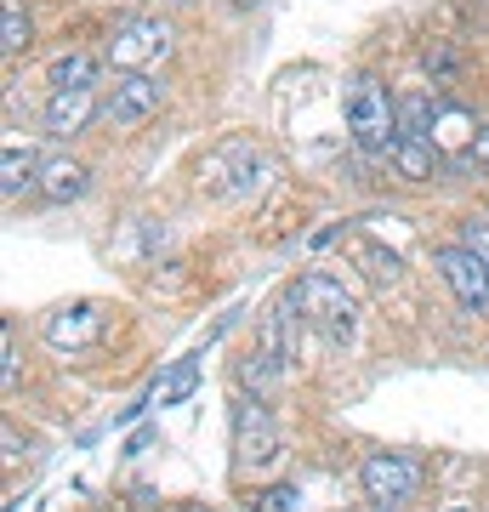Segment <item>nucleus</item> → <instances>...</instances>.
Here are the masks:
<instances>
[{"label":"nucleus","instance_id":"1","mask_svg":"<svg viewBox=\"0 0 489 512\" xmlns=\"http://www.w3.org/2000/svg\"><path fill=\"white\" fill-rule=\"evenodd\" d=\"M285 308H296V319L319 330L330 348H347V342H353V330H359V296L347 291L336 274H325V268L290 279Z\"/></svg>","mask_w":489,"mask_h":512},{"label":"nucleus","instance_id":"2","mask_svg":"<svg viewBox=\"0 0 489 512\" xmlns=\"http://www.w3.org/2000/svg\"><path fill=\"white\" fill-rule=\"evenodd\" d=\"M296 313L279 302V308L262 313V325H256V342H251V359L239 365V382L251 387V393H273V387L290 382V370H296Z\"/></svg>","mask_w":489,"mask_h":512},{"label":"nucleus","instance_id":"3","mask_svg":"<svg viewBox=\"0 0 489 512\" xmlns=\"http://www.w3.org/2000/svg\"><path fill=\"white\" fill-rule=\"evenodd\" d=\"M347 131L376 160H387L393 143H399V97L387 92L376 74H359L353 80V92H347Z\"/></svg>","mask_w":489,"mask_h":512},{"label":"nucleus","instance_id":"4","mask_svg":"<svg viewBox=\"0 0 489 512\" xmlns=\"http://www.w3.org/2000/svg\"><path fill=\"white\" fill-rule=\"evenodd\" d=\"M262 171H268L262 148H256L251 137H228V143H217L211 154H205L200 183L211 188V194H222V200H239V194H251V188H256Z\"/></svg>","mask_w":489,"mask_h":512},{"label":"nucleus","instance_id":"5","mask_svg":"<svg viewBox=\"0 0 489 512\" xmlns=\"http://www.w3.org/2000/svg\"><path fill=\"white\" fill-rule=\"evenodd\" d=\"M359 490L376 512L404 507V501L421 490V461L399 456V450H370V456L359 461Z\"/></svg>","mask_w":489,"mask_h":512},{"label":"nucleus","instance_id":"6","mask_svg":"<svg viewBox=\"0 0 489 512\" xmlns=\"http://www.w3.org/2000/svg\"><path fill=\"white\" fill-rule=\"evenodd\" d=\"M171 23L165 18H131L120 23L103 46V63H114V74H148V63H160L171 52Z\"/></svg>","mask_w":489,"mask_h":512},{"label":"nucleus","instance_id":"7","mask_svg":"<svg viewBox=\"0 0 489 512\" xmlns=\"http://www.w3.org/2000/svg\"><path fill=\"white\" fill-rule=\"evenodd\" d=\"M234 450H239V467H245V473H268V467H279V456H285L279 427H273V416L256 399L234 404Z\"/></svg>","mask_w":489,"mask_h":512},{"label":"nucleus","instance_id":"8","mask_svg":"<svg viewBox=\"0 0 489 512\" xmlns=\"http://www.w3.org/2000/svg\"><path fill=\"white\" fill-rule=\"evenodd\" d=\"M433 268H438V279L450 285L455 302H461L467 313H484L489 308V262L478 251H467V245H438Z\"/></svg>","mask_w":489,"mask_h":512},{"label":"nucleus","instance_id":"9","mask_svg":"<svg viewBox=\"0 0 489 512\" xmlns=\"http://www.w3.org/2000/svg\"><path fill=\"white\" fill-rule=\"evenodd\" d=\"M160 103H165V86L154 74H114V86L103 92V120L131 131V126H143Z\"/></svg>","mask_w":489,"mask_h":512},{"label":"nucleus","instance_id":"10","mask_svg":"<svg viewBox=\"0 0 489 512\" xmlns=\"http://www.w3.org/2000/svg\"><path fill=\"white\" fill-rule=\"evenodd\" d=\"M97 114H103L97 86H91V92H52L46 109H40V126H46V137H80Z\"/></svg>","mask_w":489,"mask_h":512},{"label":"nucleus","instance_id":"11","mask_svg":"<svg viewBox=\"0 0 489 512\" xmlns=\"http://www.w3.org/2000/svg\"><path fill=\"white\" fill-rule=\"evenodd\" d=\"M97 330H103V308H97V302H74V308H57L52 319H46V342L74 353V348H86Z\"/></svg>","mask_w":489,"mask_h":512},{"label":"nucleus","instance_id":"12","mask_svg":"<svg viewBox=\"0 0 489 512\" xmlns=\"http://www.w3.org/2000/svg\"><path fill=\"white\" fill-rule=\"evenodd\" d=\"M97 69H103L97 52L69 46V52H57L52 63H46V80H52V92H91V86H97Z\"/></svg>","mask_w":489,"mask_h":512},{"label":"nucleus","instance_id":"13","mask_svg":"<svg viewBox=\"0 0 489 512\" xmlns=\"http://www.w3.org/2000/svg\"><path fill=\"white\" fill-rule=\"evenodd\" d=\"M91 188V171L80 160H69V154H57V160H46L40 165V194L52 205H69V200H80Z\"/></svg>","mask_w":489,"mask_h":512},{"label":"nucleus","instance_id":"14","mask_svg":"<svg viewBox=\"0 0 489 512\" xmlns=\"http://www.w3.org/2000/svg\"><path fill=\"white\" fill-rule=\"evenodd\" d=\"M387 165L399 171L404 183H433L438 177V143H427V137H399L393 154H387Z\"/></svg>","mask_w":489,"mask_h":512},{"label":"nucleus","instance_id":"15","mask_svg":"<svg viewBox=\"0 0 489 512\" xmlns=\"http://www.w3.org/2000/svg\"><path fill=\"white\" fill-rule=\"evenodd\" d=\"M40 154L35 148H18L6 143V154H0V188H6V200H18V194H29V188H40Z\"/></svg>","mask_w":489,"mask_h":512},{"label":"nucleus","instance_id":"16","mask_svg":"<svg viewBox=\"0 0 489 512\" xmlns=\"http://www.w3.org/2000/svg\"><path fill=\"white\" fill-rule=\"evenodd\" d=\"M194 382H200V359H194V353H188V359H177V365L165 370L160 382H154V393H148V404H182L188 399V393H194Z\"/></svg>","mask_w":489,"mask_h":512},{"label":"nucleus","instance_id":"17","mask_svg":"<svg viewBox=\"0 0 489 512\" xmlns=\"http://www.w3.org/2000/svg\"><path fill=\"white\" fill-rule=\"evenodd\" d=\"M0 18H6V57H18V52H29V40H35V23H29V12H23V0H6L0 6Z\"/></svg>","mask_w":489,"mask_h":512},{"label":"nucleus","instance_id":"18","mask_svg":"<svg viewBox=\"0 0 489 512\" xmlns=\"http://www.w3.org/2000/svg\"><path fill=\"white\" fill-rule=\"evenodd\" d=\"M0 387H18V330H12V319L0 325Z\"/></svg>","mask_w":489,"mask_h":512},{"label":"nucleus","instance_id":"19","mask_svg":"<svg viewBox=\"0 0 489 512\" xmlns=\"http://www.w3.org/2000/svg\"><path fill=\"white\" fill-rule=\"evenodd\" d=\"M455 234H461L455 245H467V251H478L489 262V217H461L455 222Z\"/></svg>","mask_w":489,"mask_h":512},{"label":"nucleus","instance_id":"20","mask_svg":"<svg viewBox=\"0 0 489 512\" xmlns=\"http://www.w3.org/2000/svg\"><path fill=\"white\" fill-rule=\"evenodd\" d=\"M359 256L370 262V268H364L370 279H381V285H393V279H399V256H393V251H376V245H364Z\"/></svg>","mask_w":489,"mask_h":512},{"label":"nucleus","instance_id":"21","mask_svg":"<svg viewBox=\"0 0 489 512\" xmlns=\"http://www.w3.org/2000/svg\"><path fill=\"white\" fill-rule=\"evenodd\" d=\"M302 501H296V490L290 484H273V490H262L256 495V512H296Z\"/></svg>","mask_w":489,"mask_h":512},{"label":"nucleus","instance_id":"22","mask_svg":"<svg viewBox=\"0 0 489 512\" xmlns=\"http://www.w3.org/2000/svg\"><path fill=\"white\" fill-rule=\"evenodd\" d=\"M472 160H478V165H484V171H489V126L478 131V137H472Z\"/></svg>","mask_w":489,"mask_h":512},{"label":"nucleus","instance_id":"23","mask_svg":"<svg viewBox=\"0 0 489 512\" xmlns=\"http://www.w3.org/2000/svg\"><path fill=\"white\" fill-rule=\"evenodd\" d=\"M6 512H23V507H18V501H6Z\"/></svg>","mask_w":489,"mask_h":512},{"label":"nucleus","instance_id":"24","mask_svg":"<svg viewBox=\"0 0 489 512\" xmlns=\"http://www.w3.org/2000/svg\"><path fill=\"white\" fill-rule=\"evenodd\" d=\"M234 6H256V0H234Z\"/></svg>","mask_w":489,"mask_h":512},{"label":"nucleus","instance_id":"25","mask_svg":"<svg viewBox=\"0 0 489 512\" xmlns=\"http://www.w3.org/2000/svg\"><path fill=\"white\" fill-rule=\"evenodd\" d=\"M450 512H467V507H450Z\"/></svg>","mask_w":489,"mask_h":512}]
</instances>
